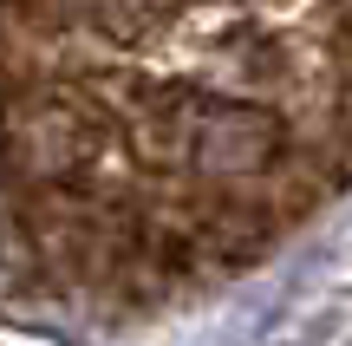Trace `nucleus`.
<instances>
[{
  "instance_id": "f03ea898",
  "label": "nucleus",
  "mask_w": 352,
  "mask_h": 346,
  "mask_svg": "<svg viewBox=\"0 0 352 346\" xmlns=\"http://www.w3.org/2000/svg\"><path fill=\"white\" fill-rule=\"evenodd\" d=\"M13 157L46 183H72L98 157V125L85 111H72V105H33L13 125Z\"/></svg>"
},
{
  "instance_id": "f257e3e1",
  "label": "nucleus",
  "mask_w": 352,
  "mask_h": 346,
  "mask_svg": "<svg viewBox=\"0 0 352 346\" xmlns=\"http://www.w3.org/2000/svg\"><path fill=\"white\" fill-rule=\"evenodd\" d=\"M164 131L209 177H254L280 157V118L228 91H176L164 105Z\"/></svg>"
},
{
  "instance_id": "7ed1b4c3",
  "label": "nucleus",
  "mask_w": 352,
  "mask_h": 346,
  "mask_svg": "<svg viewBox=\"0 0 352 346\" xmlns=\"http://www.w3.org/2000/svg\"><path fill=\"white\" fill-rule=\"evenodd\" d=\"M85 13H91V20H98V26H111V33H144V26H157V20H164V13H170V0H85Z\"/></svg>"
}]
</instances>
